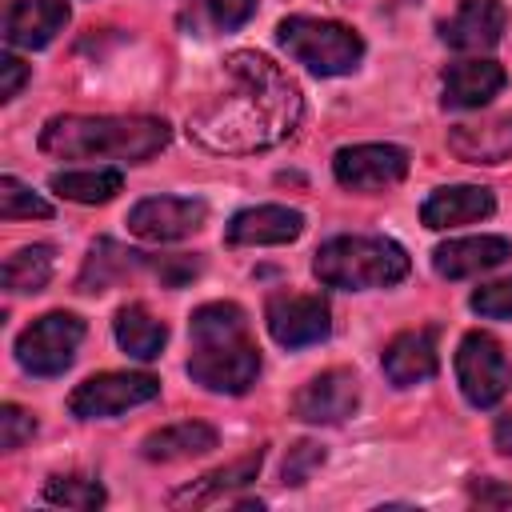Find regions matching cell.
I'll use <instances>...</instances> for the list:
<instances>
[{"label":"cell","instance_id":"11","mask_svg":"<svg viewBox=\"0 0 512 512\" xmlns=\"http://www.w3.org/2000/svg\"><path fill=\"white\" fill-rule=\"evenodd\" d=\"M204 220H208V204L196 196H148L128 212V232L152 244H168L200 232Z\"/></svg>","mask_w":512,"mask_h":512},{"label":"cell","instance_id":"17","mask_svg":"<svg viewBox=\"0 0 512 512\" xmlns=\"http://www.w3.org/2000/svg\"><path fill=\"white\" fill-rule=\"evenodd\" d=\"M508 256H512V244L504 236H460L432 252V268L444 280H468V276L500 268Z\"/></svg>","mask_w":512,"mask_h":512},{"label":"cell","instance_id":"18","mask_svg":"<svg viewBox=\"0 0 512 512\" xmlns=\"http://www.w3.org/2000/svg\"><path fill=\"white\" fill-rule=\"evenodd\" d=\"M448 148L468 164H500L512 156V112L448 128Z\"/></svg>","mask_w":512,"mask_h":512},{"label":"cell","instance_id":"13","mask_svg":"<svg viewBox=\"0 0 512 512\" xmlns=\"http://www.w3.org/2000/svg\"><path fill=\"white\" fill-rule=\"evenodd\" d=\"M504 24H508V12L500 0H464L440 24V40L456 52H488L500 44Z\"/></svg>","mask_w":512,"mask_h":512},{"label":"cell","instance_id":"5","mask_svg":"<svg viewBox=\"0 0 512 512\" xmlns=\"http://www.w3.org/2000/svg\"><path fill=\"white\" fill-rule=\"evenodd\" d=\"M276 40L296 64H304L316 76H348L364 56L360 32H352L340 20H320V16H288V20H280Z\"/></svg>","mask_w":512,"mask_h":512},{"label":"cell","instance_id":"32","mask_svg":"<svg viewBox=\"0 0 512 512\" xmlns=\"http://www.w3.org/2000/svg\"><path fill=\"white\" fill-rule=\"evenodd\" d=\"M468 304H472V312H480V316H488V320H512V276L476 288Z\"/></svg>","mask_w":512,"mask_h":512},{"label":"cell","instance_id":"15","mask_svg":"<svg viewBox=\"0 0 512 512\" xmlns=\"http://www.w3.org/2000/svg\"><path fill=\"white\" fill-rule=\"evenodd\" d=\"M304 232V216L284 204H256L228 220V244L236 248H264V244H288Z\"/></svg>","mask_w":512,"mask_h":512},{"label":"cell","instance_id":"25","mask_svg":"<svg viewBox=\"0 0 512 512\" xmlns=\"http://www.w3.org/2000/svg\"><path fill=\"white\" fill-rule=\"evenodd\" d=\"M48 188L64 200H76V204H108L120 188H124V176L120 168H80V172H52Z\"/></svg>","mask_w":512,"mask_h":512},{"label":"cell","instance_id":"10","mask_svg":"<svg viewBox=\"0 0 512 512\" xmlns=\"http://www.w3.org/2000/svg\"><path fill=\"white\" fill-rule=\"evenodd\" d=\"M264 324H268V332H272L276 344H284V348H308V344L328 340L332 312H328V304L320 296L280 292V296H268Z\"/></svg>","mask_w":512,"mask_h":512},{"label":"cell","instance_id":"23","mask_svg":"<svg viewBox=\"0 0 512 512\" xmlns=\"http://www.w3.org/2000/svg\"><path fill=\"white\" fill-rule=\"evenodd\" d=\"M260 464H264V452L256 448V452H248V456H240V460H232V464H224V468L204 472L200 480H192L188 488H180V492L172 496V504H176V508H188V504H192V508L212 504V500H220L224 492H232V488H240V484L256 480Z\"/></svg>","mask_w":512,"mask_h":512},{"label":"cell","instance_id":"26","mask_svg":"<svg viewBox=\"0 0 512 512\" xmlns=\"http://www.w3.org/2000/svg\"><path fill=\"white\" fill-rule=\"evenodd\" d=\"M184 24L200 36L208 32H236L256 16V0H184Z\"/></svg>","mask_w":512,"mask_h":512},{"label":"cell","instance_id":"9","mask_svg":"<svg viewBox=\"0 0 512 512\" xmlns=\"http://www.w3.org/2000/svg\"><path fill=\"white\" fill-rule=\"evenodd\" d=\"M412 156L400 144H352L332 156V176L348 192H384L408 176Z\"/></svg>","mask_w":512,"mask_h":512},{"label":"cell","instance_id":"4","mask_svg":"<svg viewBox=\"0 0 512 512\" xmlns=\"http://www.w3.org/2000/svg\"><path fill=\"white\" fill-rule=\"evenodd\" d=\"M408 268H412L408 252L388 236H332L316 248V260H312L316 280L340 292L400 284Z\"/></svg>","mask_w":512,"mask_h":512},{"label":"cell","instance_id":"36","mask_svg":"<svg viewBox=\"0 0 512 512\" xmlns=\"http://www.w3.org/2000/svg\"><path fill=\"white\" fill-rule=\"evenodd\" d=\"M492 444H496L504 456H512V412L496 416V424H492Z\"/></svg>","mask_w":512,"mask_h":512},{"label":"cell","instance_id":"16","mask_svg":"<svg viewBox=\"0 0 512 512\" xmlns=\"http://www.w3.org/2000/svg\"><path fill=\"white\" fill-rule=\"evenodd\" d=\"M72 8L68 0H16L4 16V40L12 48H48L56 32H64Z\"/></svg>","mask_w":512,"mask_h":512},{"label":"cell","instance_id":"14","mask_svg":"<svg viewBox=\"0 0 512 512\" xmlns=\"http://www.w3.org/2000/svg\"><path fill=\"white\" fill-rule=\"evenodd\" d=\"M380 368H384L388 384H396V388H412L420 380H432L440 368L436 328H408V332L392 336L384 356H380Z\"/></svg>","mask_w":512,"mask_h":512},{"label":"cell","instance_id":"33","mask_svg":"<svg viewBox=\"0 0 512 512\" xmlns=\"http://www.w3.org/2000/svg\"><path fill=\"white\" fill-rule=\"evenodd\" d=\"M152 272L164 288H184L200 272V260L196 256H164V260H152Z\"/></svg>","mask_w":512,"mask_h":512},{"label":"cell","instance_id":"28","mask_svg":"<svg viewBox=\"0 0 512 512\" xmlns=\"http://www.w3.org/2000/svg\"><path fill=\"white\" fill-rule=\"evenodd\" d=\"M44 500L56 504V508H80V512H88V508H100L108 496H104L100 480H92V476H52L44 484Z\"/></svg>","mask_w":512,"mask_h":512},{"label":"cell","instance_id":"6","mask_svg":"<svg viewBox=\"0 0 512 512\" xmlns=\"http://www.w3.org/2000/svg\"><path fill=\"white\" fill-rule=\"evenodd\" d=\"M84 332L88 328L76 312H44L16 336V364L28 376H60L72 368Z\"/></svg>","mask_w":512,"mask_h":512},{"label":"cell","instance_id":"2","mask_svg":"<svg viewBox=\"0 0 512 512\" xmlns=\"http://www.w3.org/2000/svg\"><path fill=\"white\" fill-rule=\"evenodd\" d=\"M188 336H192V356H188L192 384L220 396H240L256 384L260 348L252 340L248 312L240 304L232 300L200 304L188 320Z\"/></svg>","mask_w":512,"mask_h":512},{"label":"cell","instance_id":"24","mask_svg":"<svg viewBox=\"0 0 512 512\" xmlns=\"http://www.w3.org/2000/svg\"><path fill=\"white\" fill-rule=\"evenodd\" d=\"M112 332H116V344L136 360H156L160 348L168 344V324L156 320L144 304H124L112 320Z\"/></svg>","mask_w":512,"mask_h":512},{"label":"cell","instance_id":"22","mask_svg":"<svg viewBox=\"0 0 512 512\" xmlns=\"http://www.w3.org/2000/svg\"><path fill=\"white\" fill-rule=\"evenodd\" d=\"M144 264H148L144 252H132V248L116 244V240H96V244L88 248V260H84L80 276H76V292H84V296L108 292L112 284L128 280V276H132L136 268H144Z\"/></svg>","mask_w":512,"mask_h":512},{"label":"cell","instance_id":"35","mask_svg":"<svg viewBox=\"0 0 512 512\" xmlns=\"http://www.w3.org/2000/svg\"><path fill=\"white\" fill-rule=\"evenodd\" d=\"M28 76H32V68H28L20 56L4 52V56H0V100H16L20 88L28 84Z\"/></svg>","mask_w":512,"mask_h":512},{"label":"cell","instance_id":"8","mask_svg":"<svg viewBox=\"0 0 512 512\" xmlns=\"http://www.w3.org/2000/svg\"><path fill=\"white\" fill-rule=\"evenodd\" d=\"M156 396H160V380L152 372H100L72 388L68 412L76 420H108Z\"/></svg>","mask_w":512,"mask_h":512},{"label":"cell","instance_id":"20","mask_svg":"<svg viewBox=\"0 0 512 512\" xmlns=\"http://www.w3.org/2000/svg\"><path fill=\"white\" fill-rule=\"evenodd\" d=\"M504 68L496 60H460L444 72V108H480L504 88Z\"/></svg>","mask_w":512,"mask_h":512},{"label":"cell","instance_id":"34","mask_svg":"<svg viewBox=\"0 0 512 512\" xmlns=\"http://www.w3.org/2000/svg\"><path fill=\"white\" fill-rule=\"evenodd\" d=\"M468 496L480 508H508L512 504V484L492 480V476H480V480H468Z\"/></svg>","mask_w":512,"mask_h":512},{"label":"cell","instance_id":"7","mask_svg":"<svg viewBox=\"0 0 512 512\" xmlns=\"http://www.w3.org/2000/svg\"><path fill=\"white\" fill-rule=\"evenodd\" d=\"M456 380L472 408H492L512 388V364L496 336L488 332H464L456 348Z\"/></svg>","mask_w":512,"mask_h":512},{"label":"cell","instance_id":"29","mask_svg":"<svg viewBox=\"0 0 512 512\" xmlns=\"http://www.w3.org/2000/svg\"><path fill=\"white\" fill-rule=\"evenodd\" d=\"M0 216L4 220H20V216L48 220L52 216V204L44 196H36L28 184H20L16 176H0Z\"/></svg>","mask_w":512,"mask_h":512},{"label":"cell","instance_id":"21","mask_svg":"<svg viewBox=\"0 0 512 512\" xmlns=\"http://www.w3.org/2000/svg\"><path fill=\"white\" fill-rule=\"evenodd\" d=\"M216 428L204 424V420H180V424H168V428H156L144 436L140 444V456L152 460V464H172V460H192V456H204L216 448Z\"/></svg>","mask_w":512,"mask_h":512},{"label":"cell","instance_id":"1","mask_svg":"<svg viewBox=\"0 0 512 512\" xmlns=\"http://www.w3.org/2000/svg\"><path fill=\"white\" fill-rule=\"evenodd\" d=\"M224 76L228 92L188 116V132L204 148L248 156L296 136L304 120V96L288 72H280L268 56L240 48L224 60Z\"/></svg>","mask_w":512,"mask_h":512},{"label":"cell","instance_id":"3","mask_svg":"<svg viewBox=\"0 0 512 512\" xmlns=\"http://www.w3.org/2000/svg\"><path fill=\"white\" fill-rule=\"evenodd\" d=\"M160 116H52L40 128V152L56 160H124L144 164L168 144Z\"/></svg>","mask_w":512,"mask_h":512},{"label":"cell","instance_id":"12","mask_svg":"<svg viewBox=\"0 0 512 512\" xmlns=\"http://www.w3.org/2000/svg\"><path fill=\"white\" fill-rule=\"evenodd\" d=\"M360 404V380L352 368H328L292 396V416L304 424H340Z\"/></svg>","mask_w":512,"mask_h":512},{"label":"cell","instance_id":"31","mask_svg":"<svg viewBox=\"0 0 512 512\" xmlns=\"http://www.w3.org/2000/svg\"><path fill=\"white\" fill-rule=\"evenodd\" d=\"M32 432H36V420H32L28 408H20V404H4L0 408V448L4 452L24 448L32 440Z\"/></svg>","mask_w":512,"mask_h":512},{"label":"cell","instance_id":"30","mask_svg":"<svg viewBox=\"0 0 512 512\" xmlns=\"http://www.w3.org/2000/svg\"><path fill=\"white\" fill-rule=\"evenodd\" d=\"M320 464H324V444H316V440H300V444L288 448L284 468H280V480L292 484V488H300V484H308V476H312Z\"/></svg>","mask_w":512,"mask_h":512},{"label":"cell","instance_id":"27","mask_svg":"<svg viewBox=\"0 0 512 512\" xmlns=\"http://www.w3.org/2000/svg\"><path fill=\"white\" fill-rule=\"evenodd\" d=\"M4 288L12 296L20 292H40L48 280H52V248L48 244H28V248H16L8 260H4Z\"/></svg>","mask_w":512,"mask_h":512},{"label":"cell","instance_id":"19","mask_svg":"<svg viewBox=\"0 0 512 512\" xmlns=\"http://www.w3.org/2000/svg\"><path fill=\"white\" fill-rule=\"evenodd\" d=\"M496 212V196L480 184H448V188H436L424 208H420V220L428 228H456V224H472V220H484Z\"/></svg>","mask_w":512,"mask_h":512}]
</instances>
